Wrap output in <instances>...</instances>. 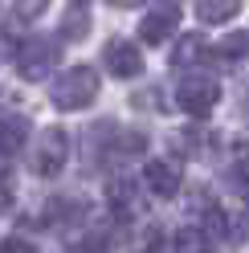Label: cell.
Wrapping results in <instances>:
<instances>
[{
  "instance_id": "obj_1",
  "label": "cell",
  "mask_w": 249,
  "mask_h": 253,
  "mask_svg": "<svg viewBox=\"0 0 249 253\" xmlns=\"http://www.w3.org/2000/svg\"><path fill=\"white\" fill-rule=\"evenodd\" d=\"M98 90H102V82H98L94 70H90V66H74V70H66V74L53 78L49 102L57 110H86L90 102L98 98Z\"/></svg>"
},
{
  "instance_id": "obj_2",
  "label": "cell",
  "mask_w": 249,
  "mask_h": 253,
  "mask_svg": "<svg viewBox=\"0 0 249 253\" xmlns=\"http://www.w3.org/2000/svg\"><path fill=\"white\" fill-rule=\"evenodd\" d=\"M12 61H17V70L25 82H41V78H49L61 61V41L57 37H25L17 49H12Z\"/></svg>"
},
{
  "instance_id": "obj_3",
  "label": "cell",
  "mask_w": 249,
  "mask_h": 253,
  "mask_svg": "<svg viewBox=\"0 0 249 253\" xmlns=\"http://www.w3.org/2000/svg\"><path fill=\"white\" fill-rule=\"evenodd\" d=\"M70 160V135L61 131V126H49V131H41L33 139V147H29V168L37 171V176H61V168Z\"/></svg>"
},
{
  "instance_id": "obj_4",
  "label": "cell",
  "mask_w": 249,
  "mask_h": 253,
  "mask_svg": "<svg viewBox=\"0 0 249 253\" xmlns=\"http://www.w3.org/2000/svg\"><path fill=\"white\" fill-rule=\"evenodd\" d=\"M216 102H221V86H216V78H208V74H188V78H180V86H176V106L188 110L192 119L212 115Z\"/></svg>"
},
{
  "instance_id": "obj_5",
  "label": "cell",
  "mask_w": 249,
  "mask_h": 253,
  "mask_svg": "<svg viewBox=\"0 0 249 253\" xmlns=\"http://www.w3.org/2000/svg\"><path fill=\"white\" fill-rule=\"evenodd\" d=\"M102 61L115 78H139L143 74V53H139L135 41H123V37H111L102 49Z\"/></svg>"
},
{
  "instance_id": "obj_6",
  "label": "cell",
  "mask_w": 249,
  "mask_h": 253,
  "mask_svg": "<svg viewBox=\"0 0 249 253\" xmlns=\"http://www.w3.org/2000/svg\"><path fill=\"white\" fill-rule=\"evenodd\" d=\"M180 29V8L176 4H160V8H151L143 21H139V37H143L147 45H160L167 41Z\"/></svg>"
},
{
  "instance_id": "obj_7",
  "label": "cell",
  "mask_w": 249,
  "mask_h": 253,
  "mask_svg": "<svg viewBox=\"0 0 249 253\" xmlns=\"http://www.w3.org/2000/svg\"><path fill=\"white\" fill-rule=\"evenodd\" d=\"M90 29H94V12H90V0H70L66 12H61V25H57V41H82Z\"/></svg>"
},
{
  "instance_id": "obj_8",
  "label": "cell",
  "mask_w": 249,
  "mask_h": 253,
  "mask_svg": "<svg viewBox=\"0 0 249 253\" xmlns=\"http://www.w3.org/2000/svg\"><path fill=\"white\" fill-rule=\"evenodd\" d=\"M143 184H147V192H155L160 200H172L180 192V168L172 160H151L143 168Z\"/></svg>"
},
{
  "instance_id": "obj_9",
  "label": "cell",
  "mask_w": 249,
  "mask_h": 253,
  "mask_svg": "<svg viewBox=\"0 0 249 253\" xmlns=\"http://www.w3.org/2000/svg\"><path fill=\"white\" fill-rule=\"evenodd\" d=\"M25 143H29V119L17 110L0 115V155H17Z\"/></svg>"
},
{
  "instance_id": "obj_10",
  "label": "cell",
  "mask_w": 249,
  "mask_h": 253,
  "mask_svg": "<svg viewBox=\"0 0 249 253\" xmlns=\"http://www.w3.org/2000/svg\"><path fill=\"white\" fill-rule=\"evenodd\" d=\"M82 220H86V200L57 196L45 204V225H82Z\"/></svg>"
},
{
  "instance_id": "obj_11",
  "label": "cell",
  "mask_w": 249,
  "mask_h": 253,
  "mask_svg": "<svg viewBox=\"0 0 249 253\" xmlns=\"http://www.w3.org/2000/svg\"><path fill=\"white\" fill-rule=\"evenodd\" d=\"M106 200H111V209L119 216H131L135 212V204H139V192H135V184L127 176H115L111 184H106Z\"/></svg>"
},
{
  "instance_id": "obj_12",
  "label": "cell",
  "mask_w": 249,
  "mask_h": 253,
  "mask_svg": "<svg viewBox=\"0 0 249 253\" xmlns=\"http://www.w3.org/2000/svg\"><path fill=\"white\" fill-rule=\"evenodd\" d=\"M241 12V0H200L196 4V17L205 25H225Z\"/></svg>"
},
{
  "instance_id": "obj_13",
  "label": "cell",
  "mask_w": 249,
  "mask_h": 253,
  "mask_svg": "<svg viewBox=\"0 0 249 253\" xmlns=\"http://www.w3.org/2000/svg\"><path fill=\"white\" fill-rule=\"evenodd\" d=\"M249 53V33H233L225 37L216 49H208V61H221V66H233V61H241Z\"/></svg>"
},
{
  "instance_id": "obj_14",
  "label": "cell",
  "mask_w": 249,
  "mask_h": 253,
  "mask_svg": "<svg viewBox=\"0 0 249 253\" xmlns=\"http://www.w3.org/2000/svg\"><path fill=\"white\" fill-rule=\"evenodd\" d=\"M196 61H208L205 37H180L176 53H172V66H196Z\"/></svg>"
},
{
  "instance_id": "obj_15",
  "label": "cell",
  "mask_w": 249,
  "mask_h": 253,
  "mask_svg": "<svg viewBox=\"0 0 249 253\" xmlns=\"http://www.w3.org/2000/svg\"><path fill=\"white\" fill-rule=\"evenodd\" d=\"M172 253H208V237L200 233V229H180Z\"/></svg>"
},
{
  "instance_id": "obj_16",
  "label": "cell",
  "mask_w": 249,
  "mask_h": 253,
  "mask_svg": "<svg viewBox=\"0 0 249 253\" xmlns=\"http://www.w3.org/2000/svg\"><path fill=\"white\" fill-rule=\"evenodd\" d=\"M106 249H111V233L106 229H94V233H86L82 241L70 245V253H106Z\"/></svg>"
},
{
  "instance_id": "obj_17",
  "label": "cell",
  "mask_w": 249,
  "mask_h": 253,
  "mask_svg": "<svg viewBox=\"0 0 249 253\" xmlns=\"http://www.w3.org/2000/svg\"><path fill=\"white\" fill-rule=\"evenodd\" d=\"M225 184L237 192L241 200H249V160H237L229 171H225Z\"/></svg>"
},
{
  "instance_id": "obj_18",
  "label": "cell",
  "mask_w": 249,
  "mask_h": 253,
  "mask_svg": "<svg viewBox=\"0 0 249 253\" xmlns=\"http://www.w3.org/2000/svg\"><path fill=\"white\" fill-rule=\"evenodd\" d=\"M12 200H17V180H12V171L0 164V212H8Z\"/></svg>"
},
{
  "instance_id": "obj_19",
  "label": "cell",
  "mask_w": 249,
  "mask_h": 253,
  "mask_svg": "<svg viewBox=\"0 0 249 253\" xmlns=\"http://www.w3.org/2000/svg\"><path fill=\"white\" fill-rule=\"evenodd\" d=\"M225 229H229L225 212H221V209H208V212H205V229H200V233H205V237H225Z\"/></svg>"
},
{
  "instance_id": "obj_20",
  "label": "cell",
  "mask_w": 249,
  "mask_h": 253,
  "mask_svg": "<svg viewBox=\"0 0 249 253\" xmlns=\"http://www.w3.org/2000/svg\"><path fill=\"white\" fill-rule=\"evenodd\" d=\"M0 253H37V245L29 241V237H8V241L0 245Z\"/></svg>"
},
{
  "instance_id": "obj_21",
  "label": "cell",
  "mask_w": 249,
  "mask_h": 253,
  "mask_svg": "<svg viewBox=\"0 0 249 253\" xmlns=\"http://www.w3.org/2000/svg\"><path fill=\"white\" fill-rule=\"evenodd\" d=\"M41 8H45V0H21V12H25V17H37Z\"/></svg>"
},
{
  "instance_id": "obj_22",
  "label": "cell",
  "mask_w": 249,
  "mask_h": 253,
  "mask_svg": "<svg viewBox=\"0 0 249 253\" xmlns=\"http://www.w3.org/2000/svg\"><path fill=\"white\" fill-rule=\"evenodd\" d=\"M106 4H115V8H139V4H147V0H106Z\"/></svg>"
},
{
  "instance_id": "obj_23",
  "label": "cell",
  "mask_w": 249,
  "mask_h": 253,
  "mask_svg": "<svg viewBox=\"0 0 249 253\" xmlns=\"http://www.w3.org/2000/svg\"><path fill=\"white\" fill-rule=\"evenodd\" d=\"M245 229H249V216H245Z\"/></svg>"
}]
</instances>
